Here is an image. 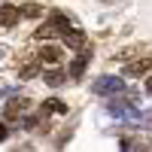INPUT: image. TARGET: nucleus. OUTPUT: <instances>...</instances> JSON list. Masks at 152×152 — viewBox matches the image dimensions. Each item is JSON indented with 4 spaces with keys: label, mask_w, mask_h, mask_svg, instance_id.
<instances>
[{
    "label": "nucleus",
    "mask_w": 152,
    "mask_h": 152,
    "mask_svg": "<svg viewBox=\"0 0 152 152\" xmlns=\"http://www.w3.org/2000/svg\"><path fill=\"white\" fill-rule=\"evenodd\" d=\"M119 91H125V82L116 76H104L100 82H94V94H119Z\"/></svg>",
    "instance_id": "nucleus-1"
},
{
    "label": "nucleus",
    "mask_w": 152,
    "mask_h": 152,
    "mask_svg": "<svg viewBox=\"0 0 152 152\" xmlns=\"http://www.w3.org/2000/svg\"><path fill=\"white\" fill-rule=\"evenodd\" d=\"M88 58H91V52H88V49H82V55H79V58H76L73 64H70V76H73V79H79V76L85 73V64H88Z\"/></svg>",
    "instance_id": "nucleus-7"
},
{
    "label": "nucleus",
    "mask_w": 152,
    "mask_h": 152,
    "mask_svg": "<svg viewBox=\"0 0 152 152\" xmlns=\"http://www.w3.org/2000/svg\"><path fill=\"white\" fill-rule=\"evenodd\" d=\"M46 82L52 85V88H58L61 82H64V73H58V70H52V73H46Z\"/></svg>",
    "instance_id": "nucleus-10"
},
{
    "label": "nucleus",
    "mask_w": 152,
    "mask_h": 152,
    "mask_svg": "<svg viewBox=\"0 0 152 152\" xmlns=\"http://www.w3.org/2000/svg\"><path fill=\"white\" fill-rule=\"evenodd\" d=\"M61 61V49L58 46H43L40 49V64H58Z\"/></svg>",
    "instance_id": "nucleus-6"
},
{
    "label": "nucleus",
    "mask_w": 152,
    "mask_h": 152,
    "mask_svg": "<svg viewBox=\"0 0 152 152\" xmlns=\"http://www.w3.org/2000/svg\"><path fill=\"white\" fill-rule=\"evenodd\" d=\"M46 113H67V104L64 100H58V97H52V100H46L43 104V116Z\"/></svg>",
    "instance_id": "nucleus-8"
},
{
    "label": "nucleus",
    "mask_w": 152,
    "mask_h": 152,
    "mask_svg": "<svg viewBox=\"0 0 152 152\" xmlns=\"http://www.w3.org/2000/svg\"><path fill=\"white\" fill-rule=\"evenodd\" d=\"M146 91H149V94H152V79H146Z\"/></svg>",
    "instance_id": "nucleus-14"
},
{
    "label": "nucleus",
    "mask_w": 152,
    "mask_h": 152,
    "mask_svg": "<svg viewBox=\"0 0 152 152\" xmlns=\"http://www.w3.org/2000/svg\"><path fill=\"white\" fill-rule=\"evenodd\" d=\"M85 43H88V40H85V34H82L79 28H70V31L64 34V46H67V49H85Z\"/></svg>",
    "instance_id": "nucleus-3"
},
{
    "label": "nucleus",
    "mask_w": 152,
    "mask_h": 152,
    "mask_svg": "<svg viewBox=\"0 0 152 152\" xmlns=\"http://www.w3.org/2000/svg\"><path fill=\"white\" fill-rule=\"evenodd\" d=\"M18 12H21V15H28V18H37V15H40V12H43V9H40V6H37V3H28V6H21Z\"/></svg>",
    "instance_id": "nucleus-11"
},
{
    "label": "nucleus",
    "mask_w": 152,
    "mask_h": 152,
    "mask_svg": "<svg viewBox=\"0 0 152 152\" xmlns=\"http://www.w3.org/2000/svg\"><path fill=\"white\" fill-rule=\"evenodd\" d=\"M18 18H21V12H18V6H0V24L3 28H15L18 24Z\"/></svg>",
    "instance_id": "nucleus-2"
},
{
    "label": "nucleus",
    "mask_w": 152,
    "mask_h": 152,
    "mask_svg": "<svg viewBox=\"0 0 152 152\" xmlns=\"http://www.w3.org/2000/svg\"><path fill=\"white\" fill-rule=\"evenodd\" d=\"M24 107H28V100H24V97H12L9 104L3 107V116H6V119H18L21 113H24Z\"/></svg>",
    "instance_id": "nucleus-4"
},
{
    "label": "nucleus",
    "mask_w": 152,
    "mask_h": 152,
    "mask_svg": "<svg viewBox=\"0 0 152 152\" xmlns=\"http://www.w3.org/2000/svg\"><path fill=\"white\" fill-rule=\"evenodd\" d=\"M152 67V55H146V58H137V61H131L128 67H125V73L128 76H140V73H146Z\"/></svg>",
    "instance_id": "nucleus-5"
},
{
    "label": "nucleus",
    "mask_w": 152,
    "mask_h": 152,
    "mask_svg": "<svg viewBox=\"0 0 152 152\" xmlns=\"http://www.w3.org/2000/svg\"><path fill=\"white\" fill-rule=\"evenodd\" d=\"M146 119V125H149V128H152V113H149V116H143Z\"/></svg>",
    "instance_id": "nucleus-13"
},
{
    "label": "nucleus",
    "mask_w": 152,
    "mask_h": 152,
    "mask_svg": "<svg viewBox=\"0 0 152 152\" xmlns=\"http://www.w3.org/2000/svg\"><path fill=\"white\" fill-rule=\"evenodd\" d=\"M40 73V61H34V64H24L21 70H18V79H31V76H37Z\"/></svg>",
    "instance_id": "nucleus-9"
},
{
    "label": "nucleus",
    "mask_w": 152,
    "mask_h": 152,
    "mask_svg": "<svg viewBox=\"0 0 152 152\" xmlns=\"http://www.w3.org/2000/svg\"><path fill=\"white\" fill-rule=\"evenodd\" d=\"M0 58H3V49H0Z\"/></svg>",
    "instance_id": "nucleus-15"
},
{
    "label": "nucleus",
    "mask_w": 152,
    "mask_h": 152,
    "mask_svg": "<svg viewBox=\"0 0 152 152\" xmlns=\"http://www.w3.org/2000/svg\"><path fill=\"white\" fill-rule=\"evenodd\" d=\"M0 140H6V125L0 122Z\"/></svg>",
    "instance_id": "nucleus-12"
}]
</instances>
